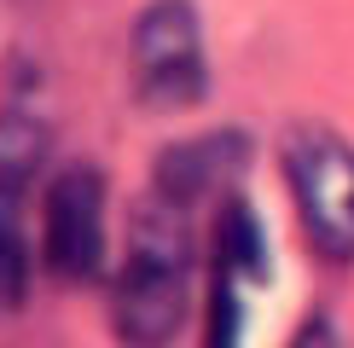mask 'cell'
Segmentation results:
<instances>
[{
  "label": "cell",
  "instance_id": "obj_10",
  "mask_svg": "<svg viewBox=\"0 0 354 348\" xmlns=\"http://www.w3.org/2000/svg\"><path fill=\"white\" fill-rule=\"evenodd\" d=\"M290 348H343V342H337V325L326 313H308L297 325V337H290Z\"/></svg>",
  "mask_w": 354,
  "mask_h": 348
},
{
  "label": "cell",
  "instance_id": "obj_2",
  "mask_svg": "<svg viewBox=\"0 0 354 348\" xmlns=\"http://www.w3.org/2000/svg\"><path fill=\"white\" fill-rule=\"evenodd\" d=\"M290 203L319 261L348 267L354 261V145L326 122H297L279 145Z\"/></svg>",
  "mask_w": 354,
  "mask_h": 348
},
{
  "label": "cell",
  "instance_id": "obj_1",
  "mask_svg": "<svg viewBox=\"0 0 354 348\" xmlns=\"http://www.w3.org/2000/svg\"><path fill=\"white\" fill-rule=\"evenodd\" d=\"M192 308V238L186 215L145 203L128 232V255L111 279V325L122 348H174Z\"/></svg>",
  "mask_w": 354,
  "mask_h": 348
},
{
  "label": "cell",
  "instance_id": "obj_4",
  "mask_svg": "<svg viewBox=\"0 0 354 348\" xmlns=\"http://www.w3.org/2000/svg\"><path fill=\"white\" fill-rule=\"evenodd\" d=\"M47 273L64 284H93L105 273V174L93 163H70L47 186Z\"/></svg>",
  "mask_w": 354,
  "mask_h": 348
},
{
  "label": "cell",
  "instance_id": "obj_7",
  "mask_svg": "<svg viewBox=\"0 0 354 348\" xmlns=\"http://www.w3.org/2000/svg\"><path fill=\"white\" fill-rule=\"evenodd\" d=\"M47 157V128L35 116H0V192L18 197V186Z\"/></svg>",
  "mask_w": 354,
  "mask_h": 348
},
{
  "label": "cell",
  "instance_id": "obj_6",
  "mask_svg": "<svg viewBox=\"0 0 354 348\" xmlns=\"http://www.w3.org/2000/svg\"><path fill=\"white\" fill-rule=\"evenodd\" d=\"M268 232H261L256 209L244 197H227L215 221V273L232 284H268Z\"/></svg>",
  "mask_w": 354,
  "mask_h": 348
},
{
  "label": "cell",
  "instance_id": "obj_9",
  "mask_svg": "<svg viewBox=\"0 0 354 348\" xmlns=\"http://www.w3.org/2000/svg\"><path fill=\"white\" fill-rule=\"evenodd\" d=\"M244 337V302H239V284L221 279L209 284V348H239Z\"/></svg>",
  "mask_w": 354,
  "mask_h": 348
},
{
  "label": "cell",
  "instance_id": "obj_5",
  "mask_svg": "<svg viewBox=\"0 0 354 348\" xmlns=\"http://www.w3.org/2000/svg\"><path fill=\"white\" fill-rule=\"evenodd\" d=\"M250 163V139L239 128H221V134H198V139H180L169 145L163 157H157V203H169V209H192L203 192H215V186H232Z\"/></svg>",
  "mask_w": 354,
  "mask_h": 348
},
{
  "label": "cell",
  "instance_id": "obj_8",
  "mask_svg": "<svg viewBox=\"0 0 354 348\" xmlns=\"http://www.w3.org/2000/svg\"><path fill=\"white\" fill-rule=\"evenodd\" d=\"M29 296V244H24V215L18 197L0 192V313L24 308Z\"/></svg>",
  "mask_w": 354,
  "mask_h": 348
},
{
  "label": "cell",
  "instance_id": "obj_3",
  "mask_svg": "<svg viewBox=\"0 0 354 348\" xmlns=\"http://www.w3.org/2000/svg\"><path fill=\"white\" fill-rule=\"evenodd\" d=\"M128 70L145 110H192L209 93L203 23L192 0H151L128 35Z\"/></svg>",
  "mask_w": 354,
  "mask_h": 348
}]
</instances>
